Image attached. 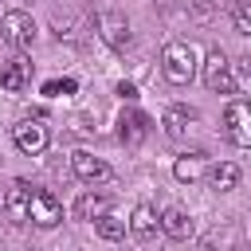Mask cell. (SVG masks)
I'll return each instance as SVG.
<instances>
[{
	"instance_id": "30bf717a",
	"label": "cell",
	"mask_w": 251,
	"mask_h": 251,
	"mask_svg": "<svg viewBox=\"0 0 251 251\" xmlns=\"http://www.w3.org/2000/svg\"><path fill=\"white\" fill-rule=\"evenodd\" d=\"M157 227H161L169 239H192V231H196V224H192V216H188L184 208H169Z\"/></svg>"
},
{
	"instance_id": "e0dca14e",
	"label": "cell",
	"mask_w": 251,
	"mask_h": 251,
	"mask_svg": "<svg viewBox=\"0 0 251 251\" xmlns=\"http://www.w3.org/2000/svg\"><path fill=\"white\" fill-rule=\"evenodd\" d=\"M239 176H243V173H239V165H235V161H220V165L212 169V176H208V180H212V188H216V192H231V188L239 184Z\"/></svg>"
},
{
	"instance_id": "ac0fdd59",
	"label": "cell",
	"mask_w": 251,
	"mask_h": 251,
	"mask_svg": "<svg viewBox=\"0 0 251 251\" xmlns=\"http://www.w3.org/2000/svg\"><path fill=\"white\" fill-rule=\"evenodd\" d=\"M90 224H94V231H98L102 239H122V235H126V220H118L114 212H102V216L90 220Z\"/></svg>"
},
{
	"instance_id": "7a4b0ae2",
	"label": "cell",
	"mask_w": 251,
	"mask_h": 251,
	"mask_svg": "<svg viewBox=\"0 0 251 251\" xmlns=\"http://www.w3.org/2000/svg\"><path fill=\"white\" fill-rule=\"evenodd\" d=\"M12 141H16V149H20L24 157H39V153L47 149L51 133H47L43 118H24V122L12 126Z\"/></svg>"
},
{
	"instance_id": "d6986e66",
	"label": "cell",
	"mask_w": 251,
	"mask_h": 251,
	"mask_svg": "<svg viewBox=\"0 0 251 251\" xmlns=\"http://www.w3.org/2000/svg\"><path fill=\"white\" fill-rule=\"evenodd\" d=\"M231 20H235V31H239V35H251V8H247V0H239V4H235Z\"/></svg>"
},
{
	"instance_id": "8fae6325",
	"label": "cell",
	"mask_w": 251,
	"mask_h": 251,
	"mask_svg": "<svg viewBox=\"0 0 251 251\" xmlns=\"http://www.w3.org/2000/svg\"><path fill=\"white\" fill-rule=\"evenodd\" d=\"M27 82H31V63H27V59H12V63H4V71H0V86H4L8 94H20Z\"/></svg>"
},
{
	"instance_id": "5bb4252c",
	"label": "cell",
	"mask_w": 251,
	"mask_h": 251,
	"mask_svg": "<svg viewBox=\"0 0 251 251\" xmlns=\"http://www.w3.org/2000/svg\"><path fill=\"white\" fill-rule=\"evenodd\" d=\"M157 224H161V216H157L149 204H137V208H133V216L126 220V227H129L137 239H149V235L157 231Z\"/></svg>"
},
{
	"instance_id": "2e32d148",
	"label": "cell",
	"mask_w": 251,
	"mask_h": 251,
	"mask_svg": "<svg viewBox=\"0 0 251 251\" xmlns=\"http://www.w3.org/2000/svg\"><path fill=\"white\" fill-rule=\"evenodd\" d=\"M200 169H204V153H200V149H196V153H180L176 165H173V176H176L180 184H192V180L200 176Z\"/></svg>"
},
{
	"instance_id": "5b68a950",
	"label": "cell",
	"mask_w": 251,
	"mask_h": 251,
	"mask_svg": "<svg viewBox=\"0 0 251 251\" xmlns=\"http://www.w3.org/2000/svg\"><path fill=\"white\" fill-rule=\"evenodd\" d=\"M0 31H4V39H8L12 47H20V51H27V47L35 43V20H31L27 12H20V8L4 12V20H0Z\"/></svg>"
},
{
	"instance_id": "ffe728a7",
	"label": "cell",
	"mask_w": 251,
	"mask_h": 251,
	"mask_svg": "<svg viewBox=\"0 0 251 251\" xmlns=\"http://www.w3.org/2000/svg\"><path fill=\"white\" fill-rule=\"evenodd\" d=\"M43 94H51V98H59V94H75V78H51V82L43 86Z\"/></svg>"
},
{
	"instance_id": "4fadbf2b",
	"label": "cell",
	"mask_w": 251,
	"mask_h": 251,
	"mask_svg": "<svg viewBox=\"0 0 251 251\" xmlns=\"http://www.w3.org/2000/svg\"><path fill=\"white\" fill-rule=\"evenodd\" d=\"M114 208V200L106 196V192H82L78 200H75V216L78 220H98L102 212H110Z\"/></svg>"
},
{
	"instance_id": "7c38bea8",
	"label": "cell",
	"mask_w": 251,
	"mask_h": 251,
	"mask_svg": "<svg viewBox=\"0 0 251 251\" xmlns=\"http://www.w3.org/2000/svg\"><path fill=\"white\" fill-rule=\"evenodd\" d=\"M188 122H196V110H188V106H169L165 118H161V126H165V133L173 141H180L188 133Z\"/></svg>"
},
{
	"instance_id": "277c9868",
	"label": "cell",
	"mask_w": 251,
	"mask_h": 251,
	"mask_svg": "<svg viewBox=\"0 0 251 251\" xmlns=\"http://www.w3.org/2000/svg\"><path fill=\"white\" fill-rule=\"evenodd\" d=\"M204 82H208V90H216V94H235L239 90V82L231 78V63H227V55L216 47V51H208V59H204Z\"/></svg>"
},
{
	"instance_id": "ba28073f",
	"label": "cell",
	"mask_w": 251,
	"mask_h": 251,
	"mask_svg": "<svg viewBox=\"0 0 251 251\" xmlns=\"http://www.w3.org/2000/svg\"><path fill=\"white\" fill-rule=\"evenodd\" d=\"M98 35L106 39V47L122 51V47L129 43V24H126L118 12H106V16H98Z\"/></svg>"
},
{
	"instance_id": "3957f363",
	"label": "cell",
	"mask_w": 251,
	"mask_h": 251,
	"mask_svg": "<svg viewBox=\"0 0 251 251\" xmlns=\"http://www.w3.org/2000/svg\"><path fill=\"white\" fill-rule=\"evenodd\" d=\"M224 133H227V141H235L239 149L251 145V110H247L243 98H231V102L224 106Z\"/></svg>"
},
{
	"instance_id": "9c48e42d",
	"label": "cell",
	"mask_w": 251,
	"mask_h": 251,
	"mask_svg": "<svg viewBox=\"0 0 251 251\" xmlns=\"http://www.w3.org/2000/svg\"><path fill=\"white\" fill-rule=\"evenodd\" d=\"M145 133H149V118H145L141 110H126L122 122H118V137H122L126 145H141Z\"/></svg>"
},
{
	"instance_id": "9a60e30c",
	"label": "cell",
	"mask_w": 251,
	"mask_h": 251,
	"mask_svg": "<svg viewBox=\"0 0 251 251\" xmlns=\"http://www.w3.org/2000/svg\"><path fill=\"white\" fill-rule=\"evenodd\" d=\"M27 196H31V184L20 176V180H12L8 196H4V208H8L16 220H27Z\"/></svg>"
},
{
	"instance_id": "52a82bcc",
	"label": "cell",
	"mask_w": 251,
	"mask_h": 251,
	"mask_svg": "<svg viewBox=\"0 0 251 251\" xmlns=\"http://www.w3.org/2000/svg\"><path fill=\"white\" fill-rule=\"evenodd\" d=\"M71 169H75V176H78V180H86V184H94V180H106V176H110V165H106L102 157L86 153V149H78V153L71 157Z\"/></svg>"
},
{
	"instance_id": "44dd1931",
	"label": "cell",
	"mask_w": 251,
	"mask_h": 251,
	"mask_svg": "<svg viewBox=\"0 0 251 251\" xmlns=\"http://www.w3.org/2000/svg\"><path fill=\"white\" fill-rule=\"evenodd\" d=\"M118 94H122L126 102H133V98H137V86H133V82H118Z\"/></svg>"
},
{
	"instance_id": "6da1fadb",
	"label": "cell",
	"mask_w": 251,
	"mask_h": 251,
	"mask_svg": "<svg viewBox=\"0 0 251 251\" xmlns=\"http://www.w3.org/2000/svg\"><path fill=\"white\" fill-rule=\"evenodd\" d=\"M161 71H165V78H169L173 86H188L192 75H196V51H192V43H180V39L165 43V51H161Z\"/></svg>"
},
{
	"instance_id": "8992f818",
	"label": "cell",
	"mask_w": 251,
	"mask_h": 251,
	"mask_svg": "<svg viewBox=\"0 0 251 251\" xmlns=\"http://www.w3.org/2000/svg\"><path fill=\"white\" fill-rule=\"evenodd\" d=\"M27 220L35 227H55L63 220V204L47 188H31V196H27Z\"/></svg>"
}]
</instances>
